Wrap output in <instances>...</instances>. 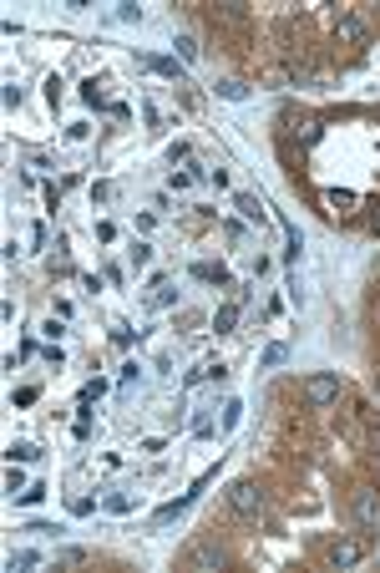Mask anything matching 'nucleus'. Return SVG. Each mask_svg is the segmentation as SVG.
Returning <instances> with one entry per match:
<instances>
[{
	"mask_svg": "<svg viewBox=\"0 0 380 573\" xmlns=\"http://www.w3.org/2000/svg\"><path fill=\"white\" fill-rule=\"evenodd\" d=\"M370 229H375V233H380V208H375V213H370Z\"/></svg>",
	"mask_w": 380,
	"mask_h": 573,
	"instance_id": "obj_35",
	"label": "nucleus"
},
{
	"mask_svg": "<svg viewBox=\"0 0 380 573\" xmlns=\"http://www.w3.org/2000/svg\"><path fill=\"white\" fill-rule=\"evenodd\" d=\"M340 396V375H309V386H305V401L314 411L320 406H330V401Z\"/></svg>",
	"mask_w": 380,
	"mask_h": 573,
	"instance_id": "obj_3",
	"label": "nucleus"
},
{
	"mask_svg": "<svg viewBox=\"0 0 380 573\" xmlns=\"http://www.w3.org/2000/svg\"><path fill=\"white\" fill-rule=\"evenodd\" d=\"M25 487H31V482H25L16 467H10V472H5V498H16V492H25Z\"/></svg>",
	"mask_w": 380,
	"mask_h": 573,
	"instance_id": "obj_21",
	"label": "nucleus"
},
{
	"mask_svg": "<svg viewBox=\"0 0 380 573\" xmlns=\"http://www.w3.org/2000/svg\"><path fill=\"white\" fill-rule=\"evenodd\" d=\"M340 36H345V41H365V21L360 16H340Z\"/></svg>",
	"mask_w": 380,
	"mask_h": 573,
	"instance_id": "obj_14",
	"label": "nucleus"
},
{
	"mask_svg": "<svg viewBox=\"0 0 380 573\" xmlns=\"http://www.w3.org/2000/svg\"><path fill=\"white\" fill-rule=\"evenodd\" d=\"M233 325H239V305H224V309L213 315V330H218V335H233Z\"/></svg>",
	"mask_w": 380,
	"mask_h": 573,
	"instance_id": "obj_12",
	"label": "nucleus"
},
{
	"mask_svg": "<svg viewBox=\"0 0 380 573\" xmlns=\"http://www.w3.org/2000/svg\"><path fill=\"white\" fill-rule=\"evenodd\" d=\"M41 498H46V487H41V482H31V487H25V492H16L10 502H41Z\"/></svg>",
	"mask_w": 380,
	"mask_h": 573,
	"instance_id": "obj_22",
	"label": "nucleus"
},
{
	"mask_svg": "<svg viewBox=\"0 0 380 573\" xmlns=\"http://www.w3.org/2000/svg\"><path fill=\"white\" fill-rule=\"evenodd\" d=\"M86 558H91L86 548H56V568H82Z\"/></svg>",
	"mask_w": 380,
	"mask_h": 573,
	"instance_id": "obj_13",
	"label": "nucleus"
},
{
	"mask_svg": "<svg viewBox=\"0 0 380 573\" xmlns=\"http://www.w3.org/2000/svg\"><path fill=\"white\" fill-rule=\"evenodd\" d=\"M36 563H41V553H31V548H21V553H10V558H5V568H10V573H16V568H36Z\"/></svg>",
	"mask_w": 380,
	"mask_h": 573,
	"instance_id": "obj_16",
	"label": "nucleus"
},
{
	"mask_svg": "<svg viewBox=\"0 0 380 573\" xmlns=\"http://www.w3.org/2000/svg\"><path fill=\"white\" fill-rule=\"evenodd\" d=\"M25 533H36V538H51V533H61L56 523H41V517H36V523H25Z\"/></svg>",
	"mask_w": 380,
	"mask_h": 573,
	"instance_id": "obj_28",
	"label": "nucleus"
},
{
	"mask_svg": "<svg viewBox=\"0 0 380 573\" xmlns=\"http://www.w3.org/2000/svg\"><path fill=\"white\" fill-rule=\"evenodd\" d=\"M228 502H233V513H244V517H259L264 513V492H259V482H233L228 487Z\"/></svg>",
	"mask_w": 380,
	"mask_h": 573,
	"instance_id": "obj_2",
	"label": "nucleus"
},
{
	"mask_svg": "<svg viewBox=\"0 0 380 573\" xmlns=\"http://www.w3.org/2000/svg\"><path fill=\"white\" fill-rule=\"evenodd\" d=\"M233 208H239V213L248 218V224H264V203H259L254 193H239V198H233Z\"/></svg>",
	"mask_w": 380,
	"mask_h": 573,
	"instance_id": "obj_8",
	"label": "nucleus"
},
{
	"mask_svg": "<svg viewBox=\"0 0 380 573\" xmlns=\"http://www.w3.org/2000/svg\"><path fill=\"white\" fill-rule=\"evenodd\" d=\"M193 279H203V284H228V269H224V264H208V259H203V264H193Z\"/></svg>",
	"mask_w": 380,
	"mask_h": 573,
	"instance_id": "obj_9",
	"label": "nucleus"
},
{
	"mask_svg": "<svg viewBox=\"0 0 380 573\" xmlns=\"http://www.w3.org/2000/svg\"><path fill=\"white\" fill-rule=\"evenodd\" d=\"M0 97H5V107H21V97H25V86H21V82H5V92H0Z\"/></svg>",
	"mask_w": 380,
	"mask_h": 573,
	"instance_id": "obj_24",
	"label": "nucleus"
},
{
	"mask_svg": "<svg viewBox=\"0 0 380 573\" xmlns=\"http://www.w3.org/2000/svg\"><path fill=\"white\" fill-rule=\"evenodd\" d=\"M102 507H107V513H117V517H127V513H132V498H127V492H112Z\"/></svg>",
	"mask_w": 380,
	"mask_h": 573,
	"instance_id": "obj_17",
	"label": "nucleus"
},
{
	"mask_svg": "<svg viewBox=\"0 0 380 573\" xmlns=\"http://www.w3.org/2000/svg\"><path fill=\"white\" fill-rule=\"evenodd\" d=\"M330 208L335 213H350V208H355V193H330Z\"/></svg>",
	"mask_w": 380,
	"mask_h": 573,
	"instance_id": "obj_23",
	"label": "nucleus"
},
{
	"mask_svg": "<svg viewBox=\"0 0 380 573\" xmlns=\"http://www.w3.org/2000/svg\"><path fill=\"white\" fill-rule=\"evenodd\" d=\"M137 335H142V330H132V325H117V330H112V340H117V345H132Z\"/></svg>",
	"mask_w": 380,
	"mask_h": 573,
	"instance_id": "obj_25",
	"label": "nucleus"
},
{
	"mask_svg": "<svg viewBox=\"0 0 380 573\" xmlns=\"http://www.w3.org/2000/svg\"><path fill=\"white\" fill-rule=\"evenodd\" d=\"M127 259H132V269H147V264H152V249H147V244H132Z\"/></svg>",
	"mask_w": 380,
	"mask_h": 573,
	"instance_id": "obj_19",
	"label": "nucleus"
},
{
	"mask_svg": "<svg viewBox=\"0 0 380 573\" xmlns=\"http://www.w3.org/2000/svg\"><path fill=\"white\" fill-rule=\"evenodd\" d=\"M137 67H147L157 76H178V56H147V51H137Z\"/></svg>",
	"mask_w": 380,
	"mask_h": 573,
	"instance_id": "obj_6",
	"label": "nucleus"
},
{
	"mask_svg": "<svg viewBox=\"0 0 380 573\" xmlns=\"http://www.w3.org/2000/svg\"><path fill=\"white\" fill-rule=\"evenodd\" d=\"M71 513H76V517H86V513H97V498H76V502H71Z\"/></svg>",
	"mask_w": 380,
	"mask_h": 573,
	"instance_id": "obj_34",
	"label": "nucleus"
},
{
	"mask_svg": "<svg viewBox=\"0 0 380 573\" xmlns=\"http://www.w3.org/2000/svg\"><path fill=\"white\" fill-rule=\"evenodd\" d=\"M284 360H289V345H284V340H274V345L264 350V355H259V371H274V366H284Z\"/></svg>",
	"mask_w": 380,
	"mask_h": 573,
	"instance_id": "obj_10",
	"label": "nucleus"
},
{
	"mask_svg": "<svg viewBox=\"0 0 380 573\" xmlns=\"http://www.w3.org/2000/svg\"><path fill=\"white\" fill-rule=\"evenodd\" d=\"M173 46H178V56H182V61H198V41H193V36H178Z\"/></svg>",
	"mask_w": 380,
	"mask_h": 573,
	"instance_id": "obj_20",
	"label": "nucleus"
},
{
	"mask_svg": "<svg viewBox=\"0 0 380 573\" xmlns=\"http://www.w3.org/2000/svg\"><path fill=\"white\" fill-rule=\"evenodd\" d=\"M239 416H244V406H239V401H228V406H224V432H228V426H239Z\"/></svg>",
	"mask_w": 380,
	"mask_h": 573,
	"instance_id": "obj_30",
	"label": "nucleus"
},
{
	"mask_svg": "<svg viewBox=\"0 0 380 573\" xmlns=\"http://www.w3.org/2000/svg\"><path fill=\"white\" fill-rule=\"evenodd\" d=\"M82 102H86V107H102V92H97V82H82Z\"/></svg>",
	"mask_w": 380,
	"mask_h": 573,
	"instance_id": "obj_29",
	"label": "nucleus"
},
{
	"mask_svg": "<svg viewBox=\"0 0 380 573\" xmlns=\"http://www.w3.org/2000/svg\"><path fill=\"white\" fill-rule=\"evenodd\" d=\"M173 299H178V290H167V284H157V294H152V305H157V309H163V305H173Z\"/></svg>",
	"mask_w": 380,
	"mask_h": 573,
	"instance_id": "obj_32",
	"label": "nucleus"
},
{
	"mask_svg": "<svg viewBox=\"0 0 380 573\" xmlns=\"http://www.w3.org/2000/svg\"><path fill=\"white\" fill-rule=\"evenodd\" d=\"M330 563H335V568H355V563H360V543H350V538L335 543V548H330Z\"/></svg>",
	"mask_w": 380,
	"mask_h": 573,
	"instance_id": "obj_7",
	"label": "nucleus"
},
{
	"mask_svg": "<svg viewBox=\"0 0 380 573\" xmlns=\"http://www.w3.org/2000/svg\"><path fill=\"white\" fill-rule=\"evenodd\" d=\"M193 432H198V436H213V416L198 411V416H193Z\"/></svg>",
	"mask_w": 380,
	"mask_h": 573,
	"instance_id": "obj_26",
	"label": "nucleus"
},
{
	"mask_svg": "<svg viewBox=\"0 0 380 573\" xmlns=\"http://www.w3.org/2000/svg\"><path fill=\"white\" fill-rule=\"evenodd\" d=\"M137 375H142V366H137V360H127V366H122V375H117V386H132Z\"/></svg>",
	"mask_w": 380,
	"mask_h": 573,
	"instance_id": "obj_27",
	"label": "nucleus"
},
{
	"mask_svg": "<svg viewBox=\"0 0 380 573\" xmlns=\"http://www.w3.org/2000/svg\"><path fill=\"white\" fill-rule=\"evenodd\" d=\"M228 563V553L218 548V543H198V548L188 553V568H224Z\"/></svg>",
	"mask_w": 380,
	"mask_h": 573,
	"instance_id": "obj_5",
	"label": "nucleus"
},
{
	"mask_svg": "<svg viewBox=\"0 0 380 573\" xmlns=\"http://www.w3.org/2000/svg\"><path fill=\"white\" fill-rule=\"evenodd\" d=\"M355 517H360V528L380 533V492L375 487H360L355 492Z\"/></svg>",
	"mask_w": 380,
	"mask_h": 573,
	"instance_id": "obj_4",
	"label": "nucleus"
},
{
	"mask_svg": "<svg viewBox=\"0 0 380 573\" xmlns=\"http://www.w3.org/2000/svg\"><path fill=\"white\" fill-rule=\"evenodd\" d=\"M36 396H41L36 386H21V390H16V406H36Z\"/></svg>",
	"mask_w": 380,
	"mask_h": 573,
	"instance_id": "obj_33",
	"label": "nucleus"
},
{
	"mask_svg": "<svg viewBox=\"0 0 380 573\" xmlns=\"http://www.w3.org/2000/svg\"><path fill=\"white\" fill-rule=\"evenodd\" d=\"M102 396H107V381H102V375L82 386V406H91V401H102Z\"/></svg>",
	"mask_w": 380,
	"mask_h": 573,
	"instance_id": "obj_18",
	"label": "nucleus"
},
{
	"mask_svg": "<svg viewBox=\"0 0 380 573\" xmlns=\"http://www.w3.org/2000/svg\"><path fill=\"white\" fill-rule=\"evenodd\" d=\"M117 21H127V25H132V21H142V10L132 5V0H127V5H117Z\"/></svg>",
	"mask_w": 380,
	"mask_h": 573,
	"instance_id": "obj_31",
	"label": "nucleus"
},
{
	"mask_svg": "<svg viewBox=\"0 0 380 573\" xmlns=\"http://www.w3.org/2000/svg\"><path fill=\"white\" fill-rule=\"evenodd\" d=\"M208 477H213V472H203V477H198V482H193V487H188V492H178V498H173V502H163V507H157V513H152V528H167V523H178V517H182V513H188V507H193V502H198V492H203V482H208Z\"/></svg>",
	"mask_w": 380,
	"mask_h": 573,
	"instance_id": "obj_1",
	"label": "nucleus"
},
{
	"mask_svg": "<svg viewBox=\"0 0 380 573\" xmlns=\"http://www.w3.org/2000/svg\"><path fill=\"white\" fill-rule=\"evenodd\" d=\"M5 457H10V462H36V457H41V447H36V441H10Z\"/></svg>",
	"mask_w": 380,
	"mask_h": 573,
	"instance_id": "obj_11",
	"label": "nucleus"
},
{
	"mask_svg": "<svg viewBox=\"0 0 380 573\" xmlns=\"http://www.w3.org/2000/svg\"><path fill=\"white\" fill-rule=\"evenodd\" d=\"M218 97H224V102H248L254 92H248L244 82H218Z\"/></svg>",
	"mask_w": 380,
	"mask_h": 573,
	"instance_id": "obj_15",
	"label": "nucleus"
}]
</instances>
